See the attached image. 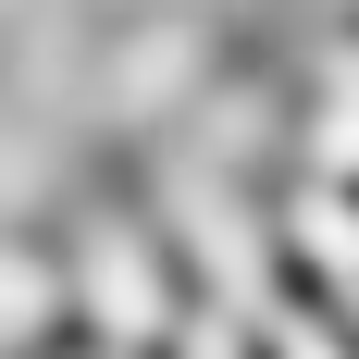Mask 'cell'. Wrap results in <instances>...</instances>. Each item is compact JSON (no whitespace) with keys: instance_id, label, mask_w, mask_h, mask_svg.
Returning <instances> with one entry per match:
<instances>
[{"instance_id":"6da1fadb","label":"cell","mask_w":359,"mask_h":359,"mask_svg":"<svg viewBox=\"0 0 359 359\" xmlns=\"http://www.w3.org/2000/svg\"><path fill=\"white\" fill-rule=\"evenodd\" d=\"M25 13H37V0H0V37H13V25H25Z\"/></svg>"}]
</instances>
